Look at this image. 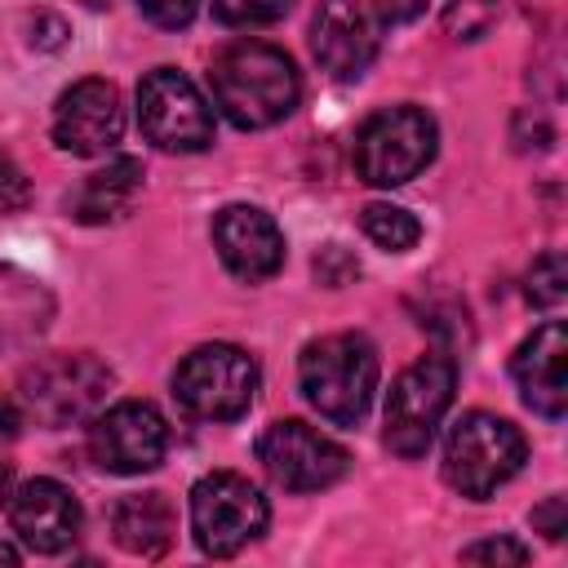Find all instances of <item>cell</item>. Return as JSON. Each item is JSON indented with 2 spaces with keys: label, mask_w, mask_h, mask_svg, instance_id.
Returning <instances> with one entry per match:
<instances>
[{
  "label": "cell",
  "mask_w": 568,
  "mask_h": 568,
  "mask_svg": "<svg viewBox=\"0 0 568 568\" xmlns=\"http://www.w3.org/2000/svg\"><path fill=\"white\" fill-rule=\"evenodd\" d=\"M213 98L235 129H271L297 106L302 75L284 49L240 40L213 62Z\"/></svg>",
  "instance_id": "cell-1"
},
{
  "label": "cell",
  "mask_w": 568,
  "mask_h": 568,
  "mask_svg": "<svg viewBox=\"0 0 568 568\" xmlns=\"http://www.w3.org/2000/svg\"><path fill=\"white\" fill-rule=\"evenodd\" d=\"M377 346L364 333H328L297 359V386L306 404L333 426H355L377 390Z\"/></svg>",
  "instance_id": "cell-2"
},
{
  "label": "cell",
  "mask_w": 568,
  "mask_h": 568,
  "mask_svg": "<svg viewBox=\"0 0 568 568\" xmlns=\"http://www.w3.org/2000/svg\"><path fill=\"white\" fill-rule=\"evenodd\" d=\"M528 457V439L515 422L497 417V413H466L453 422L448 439H444V479L470 497V501H484L493 497L506 479L519 475Z\"/></svg>",
  "instance_id": "cell-3"
},
{
  "label": "cell",
  "mask_w": 568,
  "mask_h": 568,
  "mask_svg": "<svg viewBox=\"0 0 568 568\" xmlns=\"http://www.w3.org/2000/svg\"><path fill=\"white\" fill-rule=\"evenodd\" d=\"M106 390H111V368L84 351L44 355L27 364L18 377L22 408L44 426H75L98 417V408L106 404Z\"/></svg>",
  "instance_id": "cell-4"
},
{
  "label": "cell",
  "mask_w": 568,
  "mask_h": 568,
  "mask_svg": "<svg viewBox=\"0 0 568 568\" xmlns=\"http://www.w3.org/2000/svg\"><path fill=\"white\" fill-rule=\"evenodd\" d=\"M173 395L200 422H235L257 395V364L231 342L195 346L173 373Z\"/></svg>",
  "instance_id": "cell-5"
},
{
  "label": "cell",
  "mask_w": 568,
  "mask_h": 568,
  "mask_svg": "<svg viewBox=\"0 0 568 568\" xmlns=\"http://www.w3.org/2000/svg\"><path fill=\"white\" fill-rule=\"evenodd\" d=\"M271 506L257 484L235 470H213L191 488V532L204 555L231 559L266 532Z\"/></svg>",
  "instance_id": "cell-6"
},
{
  "label": "cell",
  "mask_w": 568,
  "mask_h": 568,
  "mask_svg": "<svg viewBox=\"0 0 568 568\" xmlns=\"http://www.w3.org/2000/svg\"><path fill=\"white\" fill-rule=\"evenodd\" d=\"M435 160V120L422 106H382L355 133V169L373 186H404Z\"/></svg>",
  "instance_id": "cell-7"
},
{
  "label": "cell",
  "mask_w": 568,
  "mask_h": 568,
  "mask_svg": "<svg viewBox=\"0 0 568 568\" xmlns=\"http://www.w3.org/2000/svg\"><path fill=\"white\" fill-rule=\"evenodd\" d=\"M453 386H457V364L448 355L435 351L413 359L386 395V448L399 457H422L453 404Z\"/></svg>",
  "instance_id": "cell-8"
},
{
  "label": "cell",
  "mask_w": 568,
  "mask_h": 568,
  "mask_svg": "<svg viewBox=\"0 0 568 568\" xmlns=\"http://www.w3.org/2000/svg\"><path fill=\"white\" fill-rule=\"evenodd\" d=\"M257 462L288 493H320L351 470V453L297 417L271 422L257 435Z\"/></svg>",
  "instance_id": "cell-9"
},
{
  "label": "cell",
  "mask_w": 568,
  "mask_h": 568,
  "mask_svg": "<svg viewBox=\"0 0 568 568\" xmlns=\"http://www.w3.org/2000/svg\"><path fill=\"white\" fill-rule=\"evenodd\" d=\"M138 124L160 151H204L213 142V111L204 93L173 67H155L138 84Z\"/></svg>",
  "instance_id": "cell-10"
},
{
  "label": "cell",
  "mask_w": 568,
  "mask_h": 568,
  "mask_svg": "<svg viewBox=\"0 0 568 568\" xmlns=\"http://www.w3.org/2000/svg\"><path fill=\"white\" fill-rule=\"evenodd\" d=\"M89 453L111 475H142L155 470L169 453V422L146 399H120L115 408L98 413L89 426Z\"/></svg>",
  "instance_id": "cell-11"
},
{
  "label": "cell",
  "mask_w": 568,
  "mask_h": 568,
  "mask_svg": "<svg viewBox=\"0 0 568 568\" xmlns=\"http://www.w3.org/2000/svg\"><path fill=\"white\" fill-rule=\"evenodd\" d=\"M124 133V102L111 80H80L53 106V142L71 155H106Z\"/></svg>",
  "instance_id": "cell-12"
},
{
  "label": "cell",
  "mask_w": 568,
  "mask_h": 568,
  "mask_svg": "<svg viewBox=\"0 0 568 568\" xmlns=\"http://www.w3.org/2000/svg\"><path fill=\"white\" fill-rule=\"evenodd\" d=\"M315 62L333 80H359L377 58V22L364 0H320L311 22Z\"/></svg>",
  "instance_id": "cell-13"
},
{
  "label": "cell",
  "mask_w": 568,
  "mask_h": 568,
  "mask_svg": "<svg viewBox=\"0 0 568 568\" xmlns=\"http://www.w3.org/2000/svg\"><path fill=\"white\" fill-rule=\"evenodd\" d=\"M213 244H217L222 266L248 284L271 280L284 266V235L275 217L253 204H226L213 217Z\"/></svg>",
  "instance_id": "cell-14"
},
{
  "label": "cell",
  "mask_w": 568,
  "mask_h": 568,
  "mask_svg": "<svg viewBox=\"0 0 568 568\" xmlns=\"http://www.w3.org/2000/svg\"><path fill=\"white\" fill-rule=\"evenodd\" d=\"M568 328L559 320H546L541 328H532V337L519 342L515 359H510V373H515V386L524 395V404L550 422L564 417L568 408Z\"/></svg>",
  "instance_id": "cell-15"
},
{
  "label": "cell",
  "mask_w": 568,
  "mask_h": 568,
  "mask_svg": "<svg viewBox=\"0 0 568 568\" xmlns=\"http://www.w3.org/2000/svg\"><path fill=\"white\" fill-rule=\"evenodd\" d=\"M9 519L13 532L40 550V555H58L75 541L80 532V501L71 497V488H62L58 479H27L13 497H9Z\"/></svg>",
  "instance_id": "cell-16"
},
{
  "label": "cell",
  "mask_w": 568,
  "mask_h": 568,
  "mask_svg": "<svg viewBox=\"0 0 568 568\" xmlns=\"http://www.w3.org/2000/svg\"><path fill=\"white\" fill-rule=\"evenodd\" d=\"M178 532V515L169 506L164 493H129L115 501L111 510V537L120 550L138 555V559H155L173 546Z\"/></svg>",
  "instance_id": "cell-17"
},
{
  "label": "cell",
  "mask_w": 568,
  "mask_h": 568,
  "mask_svg": "<svg viewBox=\"0 0 568 568\" xmlns=\"http://www.w3.org/2000/svg\"><path fill=\"white\" fill-rule=\"evenodd\" d=\"M138 195H142V164L133 155H120L80 182V191L71 195V217L84 226H106L120 222L138 204Z\"/></svg>",
  "instance_id": "cell-18"
},
{
  "label": "cell",
  "mask_w": 568,
  "mask_h": 568,
  "mask_svg": "<svg viewBox=\"0 0 568 568\" xmlns=\"http://www.w3.org/2000/svg\"><path fill=\"white\" fill-rule=\"evenodd\" d=\"M53 320V297L49 288L18 271V266H0V346H31Z\"/></svg>",
  "instance_id": "cell-19"
},
{
  "label": "cell",
  "mask_w": 568,
  "mask_h": 568,
  "mask_svg": "<svg viewBox=\"0 0 568 568\" xmlns=\"http://www.w3.org/2000/svg\"><path fill=\"white\" fill-rule=\"evenodd\" d=\"M359 226H364V235H368L377 248H386V253H408V248L422 240L417 217H413L408 209H399V204H364Z\"/></svg>",
  "instance_id": "cell-20"
},
{
  "label": "cell",
  "mask_w": 568,
  "mask_h": 568,
  "mask_svg": "<svg viewBox=\"0 0 568 568\" xmlns=\"http://www.w3.org/2000/svg\"><path fill=\"white\" fill-rule=\"evenodd\" d=\"M568 297V266L564 253H541L528 271V302L541 311H559Z\"/></svg>",
  "instance_id": "cell-21"
},
{
  "label": "cell",
  "mask_w": 568,
  "mask_h": 568,
  "mask_svg": "<svg viewBox=\"0 0 568 568\" xmlns=\"http://www.w3.org/2000/svg\"><path fill=\"white\" fill-rule=\"evenodd\" d=\"M497 22V0H453L444 9V31L453 40H479Z\"/></svg>",
  "instance_id": "cell-22"
},
{
  "label": "cell",
  "mask_w": 568,
  "mask_h": 568,
  "mask_svg": "<svg viewBox=\"0 0 568 568\" xmlns=\"http://www.w3.org/2000/svg\"><path fill=\"white\" fill-rule=\"evenodd\" d=\"M288 9L293 0H213L217 22L226 27H266V22H280Z\"/></svg>",
  "instance_id": "cell-23"
},
{
  "label": "cell",
  "mask_w": 568,
  "mask_h": 568,
  "mask_svg": "<svg viewBox=\"0 0 568 568\" xmlns=\"http://www.w3.org/2000/svg\"><path fill=\"white\" fill-rule=\"evenodd\" d=\"M466 564H524L528 559V546L510 541V537H484V541H470L462 550Z\"/></svg>",
  "instance_id": "cell-24"
},
{
  "label": "cell",
  "mask_w": 568,
  "mask_h": 568,
  "mask_svg": "<svg viewBox=\"0 0 568 568\" xmlns=\"http://www.w3.org/2000/svg\"><path fill=\"white\" fill-rule=\"evenodd\" d=\"M138 9L155 22V27H186L200 9V0H138Z\"/></svg>",
  "instance_id": "cell-25"
},
{
  "label": "cell",
  "mask_w": 568,
  "mask_h": 568,
  "mask_svg": "<svg viewBox=\"0 0 568 568\" xmlns=\"http://www.w3.org/2000/svg\"><path fill=\"white\" fill-rule=\"evenodd\" d=\"M27 178H22V169L0 151V213H9V209H22L27 204Z\"/></svg>",
  "instance_id": "cell-26"
},
{
  "label": "cell",
  "mask_w": 568,
  "mask_h": 568,
  "mask_svg": "<svg viewBox=\"0 0 568 568\" xmlns=\"http://www.w3.org/2000/svg\"><path fill=\"white\" fill-rule=\"evenodd\" d=\"M355 271H359V266H355V257H346L337 244H328V248H324V257H315V275H320L324 284H333V288H337V284H346V275H355Z\"/></svg>",
  "instance_id": "cell-27"
},
{
  "label": "cell",
  "mask_w": 568,
  "mask_h": 568,
  "mask_svg": "<svg viewBox=\"0 0 568 568\" xmlns=\"http://www.w3.org/2000/svg\"><path fill=\"white\" fill-rule=\"evenodd\" d=\"M532 524H537L550 541H559V537L568 532V506H564V497H546V501L532 510Z\"/></svg>",
  "instance_id": "cell-28"
},
{
  "label": "cell",
  "mask_w": 568,
  "mask_h": 568,
  "mask_svg": "<svg viewBox=\"0 0 568 568\" xmlns=\"http://www.w3.org/2000/svg\"><path fill=\"white\" fill-rule=\"evenodd\" d=\"M373 9L382 13V22H408L426 9V0H373Z\"/></svg>",
  "instance_id": "cell-29"
},
{
  "label": "cell",
  "mask_w": 568,
  "mask_h": 568,
  "mask_svg": "<svg viewBox=\"0 0 568 568\" xmlns=\"http://www.w3.org/2000/svg\"><path fill=\"white\" fill-rule=\"evenodd\" d=\"M18 426H22L18 404H13L9 395H0V439H13V435H18Z\"/></svg>",
  "instance_id": "cell-30"
},
{
  "label": "cell",
  "mask_w": 568,
  "mask_h": 568,
  "mask_svg": "<svg viewBox=\"0 0 568 568\" xmlns=\"http://www.w3.org/2000/svg\"><path fill=\"white\" fill-rule=\"evenodd\" d=\"M9 497H13V470H9V462L0 457V510L9 506Z\"/></svg>",
  "instance_id": "cell-31"
},
{
  "label": "cell",
  "mask_w": 568,
  "mask_h": 568,
  "mask_svg": "<svg viewBox=\"0 0 568 568\" xmlns=\"http://www.w3.org/2000/svg\"><path fill=\"white\" fill-rule=\"evenodd\" d=\"M0 564H18V550L9 541H0Z\"/></svg>",
  "instance_id": "cell-32"
}]
</instances>
